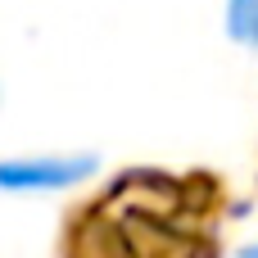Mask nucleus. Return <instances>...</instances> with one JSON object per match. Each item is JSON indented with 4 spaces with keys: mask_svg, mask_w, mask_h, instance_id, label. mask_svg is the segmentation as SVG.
I'll return each instance as SVG.
<instances>
[{
    "mask_svg": "<svg viewBox=\"0 0 258 258\" xmlns=\"http://www.w3.org/2000/svg\"><path fill=\"white\" fill-rule=\"evenodd\" d=\"M240 258H258V240H249V245L240 249Z\"/></svg>",
    "mask_w": 258,
    "mask_h": 258,
    "instance_id": "obj_3",
    "label": "nucleus"
},
{
    "mask_svg": "<svg viewBox=\"0 0 258 258\" xmlns=\"http://www.w3.org/2000/svg\"><path fill=\"white\" fill-rule=\"evenodd\" d=\"M95 154H18L0 159V190L9 195H45V190H73L95 177Z\"/></svg>",
    "mask_w": 258,
    "mask_h": 258,
    "instance_id": "obj_1",
    "label": "nucleus"
},
{
    "mask_svg": "<svg viewBox=\"0 0 258 258\" xmlns=\"http://www.w3.org/2000/svg\"><path fill=\"white\" fill-rule=\"evenodd\" d=\"M227 36L236 45H258V0H227Z\"/></svg>",
    "mask_w": 258,
    "mask_h": 258,
    "instance_id": "obj_2",
    "label": "nucleus"
}]
</instances>
